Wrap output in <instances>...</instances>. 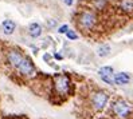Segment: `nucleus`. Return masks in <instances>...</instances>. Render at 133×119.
Listing matches in <instances>:
<instances>
[{
    "mask_svg": "<svg viewBox=\"0 0 133 119\" xmlns=\"http://www.w3.org/2000/svg\"><path fill=\"white\" fill-rule=\"evenodd\" d=\"M63 3H65L66 5H69V7H70V5L73 4V0H63Z\"/></svg>",
    "mask_w": 133,
    "mask_h": 119,
    "instance_id": "dca6fc26",
    "label": "nucleus"
},
{
    "mask_svg": "<svg viewBox=\"0 0 133 119\" xmlns=\"http://www.w3.org/2000/svg\"><path fill=\"white\" fill-rule=\"evenodd\" d=\"M108 100H109V96L105 91H97V92L93 94V96H91V105L94 107V110L101 111V110L105 108Z\"/></svg>",
    "mask_w": 133,
    "mask_h": 119,
    "instance_id": "20e7f679",
    "label": "nucleus"
},
{
    "mask_svg": "<svg viewBox=\"0 0 133 119\" xmlns=\"http://www.w3.org/2000/svg\"><path fill=\"white\" fill-rule=\"evenodd\" d=\"M2 26H3V31H4V34H5V35H11V34H14L15 28H16V24H15V21H14V20H10V19L4 20Z\"/></svg>",
    "mask_w": 133,
    "mask_h": 119,
    "instance_id": "9d476101",
    "label": "nucleus"
},
{
    "mask_svg": "<svg viewBox=\"0 0 133 119\" xmlns=\"http://www.w3.org/2000/svg\"><path fill=\"white\" fill-rule=\"evenodd\" d=\"M113 111H114V114L117 116H120V118H127L130 113V107L127 102H124V100H116L114 102V105H113Z\"/></svg>",
    "mask_w": 133,
    "mask_h": 119,
    "instance_id": "39448f33",
    "label": "nucleus"
},
{
    "mask_svg": "<svg viewBox=\"0 0 133 119\" xmlns=\"http://www.w3.org/2000/svg\"><path fill=\"white\" fill-rule=\"evenodd\" d=\"M96 21H97V18L91 11H83L79 15V18H78V24L81 26V28H83L86 31H89L94 27Z\"/></svg>",
    "mask_w": 133,
    "mask_h": 119,
    "instance_id": "f03ea898",
    "label": "nucleus"
},
{
    "mask_svg": "<svg viewBox=\"0 0 133 119\" xmlns=\"http://www.w3.org/2000/svg\"><path fill=\"white\" fill-rule=\"evenodd\" d=\"M120 8L125 12H132L133 11V0H121Z\"/></svg>",
    "mask_w": 133,
    "mask_h": 119,
    "instance_id": "f8f14e48",
    "label": "nucleus"
},
{
    "mask_svg": "<svg viewBox=\"0 0 133 119\" xmlns=\"http://www.w3.org/2000/svg\"><path fill=\"white\" fill-rule=\"evenodd\" d=\"M28 35L34 39L39 38L42 35V26L39 24V23H31L30 27H28Z\"/></svg>",
    "mask_w": 133,
    "mask_h": 119,
    "instance_id": "1a4fd4ad",
    "label": "nucleus"
},
{
    "mask_svg": "<svg viewBox=\"0 0 133 119\" xmlns=\"http://www.w3.org/2000/svg\"><path fill=\"white\" fill-rule=\"evenodd\" d=\"M130 80V75L128 72H117L114 74V83L117 86H125Z\"/></svg>",
    "mask_w": 133,
    "mask_h": 119,
    "instance_id": "6e6552de",
    "label": "nucleus"
},
{
    "mask_svg": "<svg viewBox=\"0 0 133 119\" xmlns=\"http://www.w3.org/2000/svg\"><path fill=\"white\" fill-rule=\"evenodd\" d=\"M66 36H67V39H70V40H75V39H78V35L74 32V31H71V29H67Z\"/></svg>",
    "mask_w": 133,
    "mask_h": 119,
    "instance_id": "ddd939ff",
    "label": "nucleus"
},
{
    "mask_svg": "<svg viewBox=\"0 0 133 119\" xmlns=\"http://www.w3.org/2000/svg\"><path fill=\"white\" fill-rule=\"evenodd\" d=\"M47 26H49V28L55 27V26H57V20H54V19H50V20H47Z\"/></svg>",
    "mask_w": 133,
    "mask_h": 119,
    "instance_id": "2eb2a0df",
    "label": "nucleus"
},
{
    "mask_svg": "<svg viewBox=\"0 0 133 119\" xmlns=\"http://www.w3.org/2000/svg\"><path fill=\"white\" fill-rule=\"evenodd\" d=\"M98 75L101 78V80H104L108 84H113L114 83V71L112 67L105 66V67H101L98 70Z\"/></svg>",
    "mask_w": 133,
    "mask_h": 119,
    "instance_id": "423d86ee",
    "label": "nucleus"
},
{
    "mask_svg": "<svg viewBox=\"0 0 133 119\" xmlns=\"http://www.w3.org/2000/svg\"><path fill=\"white\" fill-rule=\"evenodd\" d=\"M70 79L67 75H62V74H58L54 76V87H55V91L61 95H67L69 94V90H70Z\"/></svg>",
    "mask_w": 133,
    "mask_h": 119,
    "instance_id": "f257e3e1",
    "label": "nucleus"
},
{
    "mask_svg": "<svg viewBox=\"0 0 133 119\" xmlns=\"http://www.w3.org/2000/svg\"><path fill=\"white\" fill-rule=\"evenodd\" d=\"M109 52H110V46L109 44H101L97 48V54H98V56H101V58L108 56Z\"/></svg>",
    "mask_w": 133,
    "mask_h": 119,
    "instance_id": "9b49d317",
    "label": "nucleus"
},
{
    "mask_svg": "<svg viewBox=\"0 0 133 119\" xmlns=\"http://www.w3.org/2000/svg\"><path fill=\"white\" fill-rule=\"evenodd\" d=\"M16 70L24 76H34L36 74V68L34 66L32 60H31L30 58H27V56H24L22 59V62L18 64Z\"/></svg>",
    "mask_w": 133,
    "mask_h": 119,
    "instance_id": "7ed1b4c3",
    "label": "nucleus"
},
{
    "mask_svg": "<svg viewBox=\"0 0 133 119\" xmlns=\"http://www.w3.org/2000/svg\"><path fill=\"white\" fill-rule=\"evenodd\" d=\"M23 58H24V55H23L20 51H18V50H11V51H8V54H7V59H8L10 64L12 67H15V68L18 67V64L22 62Z\"/></svg>",
    "mask_w": 133,
    "mask_h": 119,
    "instance_id": "0eeeda50",
    "label": "nucleus"
},
{
    "mask_svg": "<svg viewBox=\"0 0 133 119\" xmlns=\"http://www.w3.org/2000/svg\"><path fill=\"white\" fill-rule=\"evenodd\" d=\"M67 29H69V26H67V24H63V26H61V27L58 28V32H59V34H66Z\"/></svg>",
    "mask_w": 133,
    "mask_h": 119,
    "instance_id": "4468645a",
    "label": "nucleus"
}]
</instances>
